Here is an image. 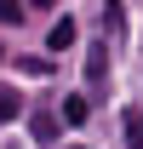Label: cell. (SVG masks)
Returning a JSON list of instances; mask_svg holds the SVG:
<instances>
[{
	"instance_id": "1",
	"label": "cell",
	"mask_w": 143,
	"mask_h": 149,
	"mask_svg": "<svg viewBox=\"0 0 143 149\" xmlns=\"http://www.w3.org/2000/svg\"><path fill=\"white\" fill-rule=\"evenodd\" d=\"M103 74H109V46H92L86 52V86H103Z\"/></svg>"
},
{
	"instance_id": "2",
	"label": "cell",
	"mask_w": 143,
	"mask_h": 149,
	"mask_svg": "<svg viewBox=\"0 0 143 149\" xmlns=\"http://www.w3.org/2000/svg\"><path fill=\"white\" fill-rule=\"evenodd\" d=\"M46 46H52V52H69V46H74V17H57L52 35H46Z\"/></svg>"
},
{
	"instance_id": "3",
	"label": "cell",
	"mask_w": 143,
	"mask_h": 149,
	"mask_svg": "<svg viewBox=\"0 0 143 149\" xmlns=\"http://www.w3.org/2000/svg\"><path fill=\"white\" fill-rule=\"evenodd\" d=\"M29 132H35L40 143H52V138H57V120H52V115H35V120H29Z\"/></svg>"
},
{
	"instance_id": "4",
	"label": "cell",
	"mask_w": 143,
	"mask_h": 149,
	"mask_svg": "<svg viewBox=\"0 0 143 149\" xmlns=\"http://www.w3.org/2000/svg\"><path fill=\"white\" fill-rule=\"evenodd\" d=\"M126 143H132V149H143V109H132V115H126Z\"/></svg>"
},
{
	"instance_id": "5",
	"label": "cell",
	"mask_w": 143,
	"mask_h": 149,
	"mask_svg": "<svg viewBox=\"0 0 143 149\" xmlns=\"http://www.w3.org/2000/svg\"><path fill=\"white\" fill-rule=\"evenodd\" d=\"M86 115H92V109H86V97H69V103H63V120H69V126H80Z\"/></svg>"
},
{
	"instance_id": "6",
	"label": "cell",
	"mask_w": 143,
	"mask_h": 149,
	"mask_svg": "<svg viewBox=\"0 0 143 149\" xmlns=\"http://www.w3.org/2000/svg\"><path fill=\"white\" fill-rule=\"evenodd\" d=\"M23 17V6H17V0H0V23H17Z\"/></svg>"
},
{
	"instance_id": "7",
	"label": "cell",
	"mask_w": 143,
	"mask_h": 149,
	"mask_svg": "<svg viewBox=\"0 0 143 149\" xmlns=\"http://www.w3.org/2000/svg\"><path fill=\"white\" fill-rule=\"evenodd\" d=\"M17 115V92H0V120H12Z\"/></svg>"
},
{
	"instance_id": "8",
	"label": "cell",
	"mask_w": 143,
	"mask_h": 149,
	"mask_svg": "<svg viewBox=\"0 0 143 149\" xmlns=\"http://www.w3.org/2000/svg\"><path fill=\"white\" fill-rule=\"evenodd\" d=\"M35 6H52V0H35Z\"/></svg>"
},
{
	"instance_id": "9",
	"label": "cell",
	"mask_w": 143,
	"mask_h": 149,
	"mask_svg": "<svg viewBox=\"0 0 143 149\" xmlns=\"http://www.w3.org/2000/svg\"><path fill=\"white\" fill-rule=\"evenodd\" d=\"M0 57H6V52H0Z\"/></svg>"
}]
</instances>
